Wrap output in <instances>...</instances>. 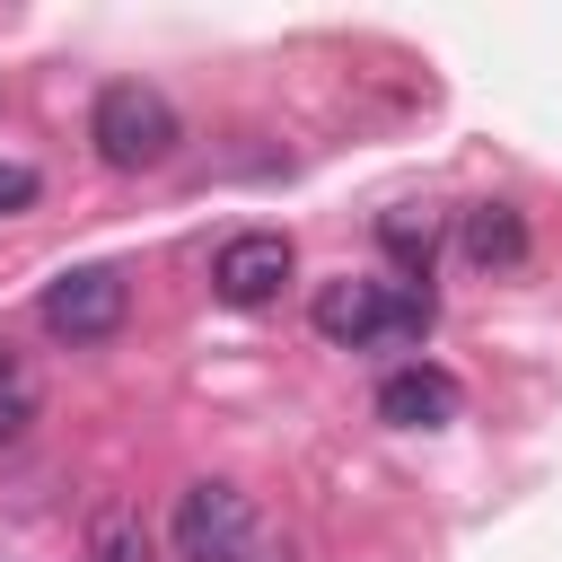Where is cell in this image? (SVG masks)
Masks as SVG:
<instances>
[{
  "label": "cell",
  "mask_w": 562,
  "mask_h": 562,
  "mask_svg": "<svg viewBox=\"0 0 562 562\" xmlns=\"http://www.w3.org/2000/svg\"><path fill=\"white\" fill-rule=\"evenodd\" d=\"M307 325L342 351H386V342H422L430 334V290L422 281H325L307 299Z\"/></svg>",
  "instance_id": "6da1fadb"
},
{
  "label": "cell",
  "mask_w": 562,
  "mask_h": 562,
  "mask_svg": "<svg viewBox=\"0 0 562 562\" xmlns=\"http://www.w3.org/2000/svg\"><path fill=\"white\" fill-rule=\"evenodd\" d=\"M88 140H97V158H105V167L140 176V167H167V158H176L184 114H176V105H167V88H149V79H105V88H97V105H88Z\"/></svg>",
  "instance_id": "7a4b0ae2"
},
{
  "label": "cell",
  "mask_w": 562,
  "mask_h": 562,
  "mask_svg": "<svg viewBox=\"0 0 562 562\" xmlns=\"http://www.w3.org/2000/svg\"><path fill=\"white\" fill-rule=\"evenodd\" d=\"M255 501L237 483H184L176 492V518H167V544L176 562H255Z\"/></svg>",
  "instance_id": "3957f363"
},
{
  "label": "cell",
  "mask_w": 562,
  "mask_h": 562,
  "mask_svg": "<svg viewBox=\"0 0 562 562\" xmlns=\"http://www.w3.org/2000/svg\"><path fill=\"white\" fill-rule=\"evenodd\" d=\"M35 316H44L53 342H105V334H123V316H132V281H123L114 263H79V272H61V281L35 299Z\"/></svg>",
  "instance_id": "277c9868"
},
{
  "label": "cell",
  "mask_w": 562,
  "mask_h": 562,
  "mask_svg": "<svg viewBox=\"0 0 562 562\" xmlns=\"http://www.w3.org/2000/svg\"><path fill=\"white\" fill-rule=\"evenodd\" d=\"M290 237L281 228H237L220 255H211V290L228 299V307H263V299H281V281H290Z\"/></svg>",
  "instance_id": "5b68a950"
},
{
  "label": "cell",
  "mask_w": 562,
  "mask_h": 562,
  "mask_svg": "<svg viewBox=\"0 0 562 562\" xmlns=\"http://www.w3.org/2000/svg\"><path fill=\"white\" fill-rule=\"evenodd\" d=\"M457 404H465V386L430 360H404L378 378V422H395V430H439V422H457Z\"/></svg>",
  "instance_id": "8992f818"
},
{
  "label": "cell",
  "mask_w": 562,
  "mask_h": 562,
  "mask_svg": "<svg viewBox=\"0 0 562 562\" xmlns=\"http://www.w3.org/2000/svg\"><path fill=\"white\" fill-rule=\"evenodd\" d=\"M457 246H465V263H474V272H518V263H527V220H518L509 202H474Z\"/></svg>",
  "instance_id": "52a82bcc"
},
{
  "label": "cell",
  "mask_w": 562,
  "mask_h": 562,
  "mask_svg": "<svg viewBox=\"0 0 562 562\" xmlns=\"http://www.w3.org/2000/svg\"><path fill=\"white\" fill-rule=\"evenodd\" d=\"M439 237H448V220H439L430 202H395V211H378V246L404 263V281H430V255H439Z\"/></svg>",
  "instance_id": "ba28073f"
},
{
  "label": "cell",
  "mask_w": 562,
  "mask_h": 562,
  "mask_svg": "<svg viewBox=\"0 0 562 562\" xmlns=\"http://www.w3.org/2000/svg\"><path fill=\"white\" fill-rule=\"evenodd\" d=\"M88 562H158V544H149V527H140V509H97V527H88Z\"/></svg>",
  "instance_id": "9c48e42d"
},
{
  "label": "cell",
  "mask_w": 562,
  "mask_h": 562,
  "mask_svg": "<svg viewBox=\"0 0 562 562\" xmlns=\"http://www.w3.org/2000/svg\"><path fill=\"white\" fill-rule=\"evenodd\" d=\"M26 413H35V386H26V369L0 351V439H18V430H26Z\"/></svg>",
  "instance_id": "30bf717a"
},
{
  "label": "cell",
  "mask_w": 562,
  "mask_h": 562,
  "mask_svg": "<svg viewBox=\"0 0 562 562\" xmlns=\"http://www.w3.org/2000/svg\"><path fill=\"white\" fill-rule=\"evenodd\" d=\"M35 193H44V176H35L26 158H0V220H9V211H35Z\"/></svg>",
  "instance_id": "8fae6325"
}]
</instances>
